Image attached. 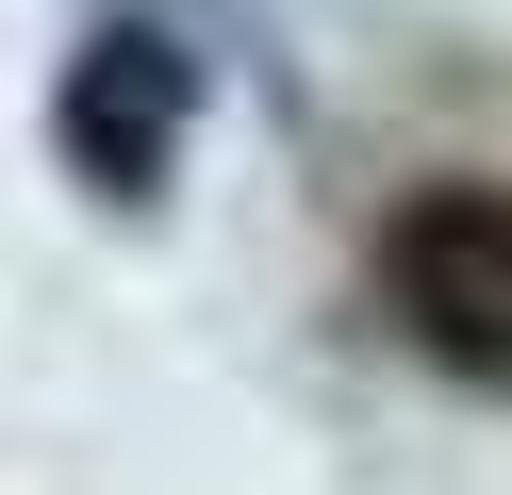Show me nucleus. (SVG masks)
Masks as SVG:
<instances>
[{
	"label": "nucleus",
	"mask_w": 512,
	"mask_h": 495,
	"mask_svg": "<svg viewBox=\"0 0 512 495\" xmlns=\"http://www.w3.org/2000/svg\"><path fill=\"white\" fill-rule=\"evenodd\" d=\"M380 297L446 380L512 396V198L496 182H413L380 215Z\"/></svg>",
	"instance_id": "f257e3e1"
},
{
	"label": "nucleus",
	"mask_w": 512,
	"mask_h": 495,
	"mask_svg": "<svg viewBox=\"0 0 512 495\" xmlns=\"http://www.w3.org/2000/svg\"><path fill=\"white\" fill-rule=\"evenodd\" d=\"M166 116H182V66L149 50V33L83 50V83H67V149L100 165V182H149V165H166Z\"/></svg>",
	"instance_id": "f03ea898"
}]
</instances>
